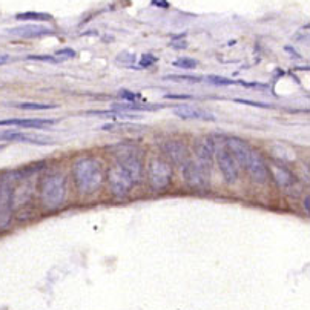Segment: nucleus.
I'll return each mask as SVG.
<instances>
[{
    "instance_id": "obj_1",
    "label": "nucleus",
    "mask_w": 310,
    "mask_h": 310,
    "mask_svg": "<svg viewBox=\"0 0 310 310\" xmlns=\"http://www.w3.org/2000/svg\"><path fill=\"white\" fill-rule=\"evenodd\" d=\"M72 178L80 193H92L103 183L101 163L94 157H80L72 165Z\"/></svg>"
},
{
    "instance_id": "obj_2",
    "label": "nucleus",
    "mask_w": 310,
    "mask_h": 310,
    "mask_svg": "<svg viewBox=\"0 0 310 310\" xmlns=\"http://www.w3.org/2000/svg\"><path fill=\"white\" fill-rule=\"evenodd\" d=\"M40 203L46 211H57L66 201V178L62 174H49L40 181Z\"/></svg>"
},
{
    "instance_id": "obj_3",
    "label": "nucleus",
    "mask_w": 310,
    "mask_h": 310,
    "mask_svg": "<svg viewBox=\"0 0 310 310\" xmlns=\"http://www.w3.org/2000/svg\"><path fill=\"white\" fill-rule=\"evenodd\" d=\"M115 150V165H119L129 178L135 183H138L143 177V159L141 150L137 146L132 144H117L114 147Z\"/></svg>"
},
{
    "instance_id": "obj_4",
    "label": "nucleus",
    "mask_w": 310,
    "mask_h": 310,
    "mask_svg": "<svg viewBox=\"0 0 310 310\" xmlns=\"http://www.w3.org/2000/svg\"><path fill=\"white\" fill-rule=\"evenodd\" d=\"M13 189L14 174H5L0 178V230H5L13 218Z\"/></svg>"
},
{
    "instance_id": "obj_5",
    "label": "nucleus",
    "mask_w": 310,
    "mask_h": 310,
    "mask_svg": "<svg viewBox=\"0 0 310 310\" xmlns=\"http://www.w3.org/2000/svg\"><path fill=\"white\" fill-rule=\"evenodd\" d=\"M147 180L152 189L163 190L171 184L172 180V168L168 162L162 159H153L147 168Z\"/></svg>"
},
{
    "instance_id": "obj_6",
    "label": "nucleus",
    "mask_w": 310,
    "mask_h": 310,
    "mask_svg": "<svg viewBox=\"0 0 310 310\" xmlns=\"http://www.w3.org/2000/svg\"><path fill=\"white\" fill-rule=\"evenodd\" d=\"M217 157V163H218V168L224 177V180L232 184L235 183L237 178H238V174H240V166L237 163V160L234 159V155L229 152V149L226 147L224 141L220 143V146L215 144V155Z\"/></svg>"
},
{
    "instance_id": "obj_7",
    "label": "nucleus",
    "mask_w": 310,
    "mask_h": 310,
    "mask_svg": "<svg viewBox=\"0 0 310 310\" xmlns=\"http://www.w3.org/2000/svg\"><path fill=\"white\" fill-rule=\"evenodd\" d=\"M181 169H183L184 181L189 187L197 189V190H204L209 187V172L211 171L206 169L198 162L189 160Z\"/></svg>"
},
{
    "instance_id": "obj_8",
    "label": "nucleus",
    "mask_w": 310,
    "mask_h": 310,
    "mask_svg": "<svg viewBox=\"0 0 310 310\" xmlns=\"http://www.w3.org/2000/svg\"><path fill=\"white\" fill-rule=\"evenodd\" d=\"M108 183H109V189L112 192V195L117 197V198L126 197L134 186V181L129 178V175L119 165H114L109 169Z\"/></svg>"
},
{
    "instance_id": "obj_9",
    "label": "nucleus",
    "mask_w": 310,
    "mask_h": 310,
    "mask_svg": "<svg viewBox=\"0 0 310 310\" xmlns=\"http://www.w3.org/2000/svg\"><path fill=\"white\" fill-rule=\"evenodd\" d=\"M243 168H246V171L249 172V175L252 177V180L258 184H266L269 180V169L267 165L264 162V159L261 157V153L258 150H255L253 147L249 150L247 157L243 163Z\"/></svg>"
},
{
    "instance_id": "obj_10",
    "label": "nucleus",
    "mask_w": 310,
    "mask_h": 310,
    "mask_svg": "<svg viewBox=\"0 0 310 310\" xmlns=\"http://www.w3.org/2000/svg\"><path fill=\"white\" fill-rule=\"evenodd\" d=\"M160 149L162 152L166 155V157L177 166H184L190 157H189V150L186 147L184 143L181 141H177V140H171V141H165L160 144Z\"/></svg>"
},
{
    "instance_id": "obj_11",
    "label": "nucleus",
    "mask_w": 310,
    "mask_h": 310,
    "mask_svg": "<svg viewBox=\"0 0 310 310\" xmlns=\"http://www.w3.org/2000/svg\"><path fill=\"white\" fill-rule=\"evenodd\" d=\"M0 141H23V143H31V144H38V146H46V144H54L51 138L38 135V134H25L22 131H2L0 132Z\"/></svg>"
},
{
    "instance_id": "obj_12",
    "label": "nucleus",
    "mask_w": 310,
    "mask_h": 310,
    "mask_svg": "<svg viewBox=\"0 0 310 310\" xmlns=\"http://www.w3.org/2000/svg\"><path fill=\"white\" fill-rule=\"evenodd\" d=\"M195 153H197V162L203 165L206 169L211 171L212 159L215 155V141L212 137H203L195 143Z\"/></svg>"
},
{
    "instance_id": "obj_13",
    "label": "nucleus",
    "mask_w": 310,
    "mask_h": 310,
    "mask_svg": "<svg viewBox=\"0 0 310 310\" xmlns=\"http://www.w3.org/2000/svg\"><path fill=\"white\" fill-rule=\"evenodd\" d=\"M8 32L14 37H20V38H38V37H45V35H51L54 34V29L43 26V25H20L16 28L8 29Z\"/></svg>"
},
{
    "instance_id": "obj_14",
    "label": "nucleus",
    "mask_w": 310,
    "mask_h": 310,
    "mask_svg": "<svg viewBox=\"0 0 310 310\" xmlns=\"http://www.w3.org/2000/svg\"><path fill=\"white\" fill-rule=\"evenodd\" d=\"M178 119L183 120H215V115L206 109H200L195 106H189V105H183V106H177L172 111Z\"/></svg>"
},
{
    "instance_id": "obj_15",
    "label": "nucleus",
    "mask_w": 310,
    "mask_h": 310,
    "mask_svg": "<svg viewBox=\"0 0 310 310\" xmlns=\"http://www.w3.org/2000/svg\"><path fill=\"white\" fill-rule=\"evenodd\" d=\"M56 120L51 119H7L0 120V126H17V128H28V129H42L54 125Z\"/></svg>"
},
{
    "instance_id": "obj_16",
    "label": "nucleus",
    "mask_w": 310,
    "mask_h": 310,
    "mask_svg": "<svg viewBox=\"0 0 310 310\" xmlns=\"http://www.w3.org/2000/svg\"><path fill=\"white\" fill-rule=\"evenodd\" d=\"M270 172H272V177L274 180L277 181V184L283 189H287L290 187L293 183H295V177L292 175V172L284 168L283 165H277L274 163L272 166H270Z\"/></svg>"
},
{
    "instance_id": "obj_17",
    "label": "nucleus",
    "mask_w": 310,
    "mask_h": 310,
    "mask_svg": "<svg viewBox=\"0 0 310 310\" xmlns=\"http://www.w3.org/2000/svg\"><path fill=\"white\" fill-rule=\"evenodd\" d=\"M112 108L115 111L120 112H129V111H157L162 106L159 105H138V103H122V105H112Z\"/></svg>"
},
{
    "instance_id": "obj_18",
    "label": "nucleus",
    "mask_w": 310,
    "mask_h": 310,
    "mask_svg": "<svg viewBox=\"0 0 310 310\" xmlns=\"http://www.w3.org/2000/svg\"><path fill=\"white\" fill-rule=\"evenodd\" d=\"M101 129L111 132H135L138 129H143V126L134 123H106L101 126Z\"/></svg>"
},
{
    "instance_id": "obj_19",
    "label": "nucleus",
    "mask_w": 310,
    "mask_h": 310,
    "mask_svg": "<svg viewBox=\"0 0 310 310\" xmlns=\"http://www.w3.org/2000/svg\"><path fill=\"white\" fill-rule=\"evenodd\" d=\"M165 80H172V82H189V83H201L203 77L195 75V74H169L163 77Z\"/></svg>"
},
{
    "instance_id": "obj_20",
    "label": "nucleus",
    "mask_w": 310,
    "mask_h": 310,
    "mask_svg": "<svg viewBox=\"0 0 310 310\" xmlns=\"http://www.w3.org/2000/svg\"><path fill=\"white\" fill-rule=\"evenodd\" d=\"M17 20H51L53 16L46 14V13H34V11H29V13H20L16 16Z\"/></svg>"
},
{
    "instance_id": "obj_21",
    "label": "nucleus",
    "mask_w": 310,
    "mask_h": 310,
    "mask_svg": "<svg viewBox=\"0 0 310 310\" xmlns=\"http://www.w3.org/2000/svg\"><path fill=\"white\" fill-rule=\"evenodd\" d=\"M16 108L26 109V111H48V109H56L57 105H48V103H19Z\"/></svg>"
},
{
    "instance_id": "obj_22",
    "label": "nucleus",
    "mask_w": 310,
    "mask_h": 310,
    "mask_svg": "<svg viewBox=\"0 0 310 310\" xmlns=\"http://www.w3.org/2000/svg\"><path fill=\"white\" fill-rule=\"evenodd\" d=\"M208 82L211 85H215V86H234V85H237L235 80L226 79V77H218V75H208Z\"/></svg>"
},
{
    "instance_id": "obj_23",
    "label": "nucleus",
    "mask_w": 310,
    "mask_h": 310,
    "mask_svg": "<svg viewBox=\"0 0 310 310\" xmlns=\"http://www.w3.org/2000/svg\"><path fill=\"white\" fill-rule=\"evenodd\" d=\"M172 65L177 68H181V69H192V68H197L198 62L193 60V59H189V57H181V59L172 62Z\"/></svg>"
},
{
    "instance_id": "obj_24",
    "label": "nucleus",
    "mask_w": 310,
    "mask_h": 310,
    "mask_svg": "<svg viewBox=\"0 0 310 310\" xmlns=\"http://www.w3.org/2000/svg\"><path fill=\"white\" fill-rule=\"evenodd\" d=\"M157 62V57H153L152 54H144L140 60V68H149Z\"/></svg>"
},
{
    "instance_id": "obj_25",
    "label": "nucleus",
    "mask_w": 310,
    "mask_h": 310,
    "mask_svg": "<svg viewBox=\"0 0 310 310\" xmlns=\"http://www.w3.org/2000/svg\"><path fill=\"white\" fill-rule=\"evenodd\" d=\"M28 60H35V62H49V63H57L59 59L54 56H28Z\"/></svg>"
},
{
    "instance_id": "obj_26",
    "label": "nucleus",
    "mask_w": 310,
    "mask_h": 310,
    "mask_svg": "<svg viewBox=\"0 0 310 310\" xmlns=\"http://www.w3.org/2000/svg\"><path fill=\"white\" fill-rule=\"evenodd\" d=\"M237 103H241V105H250V106H255V108H272L270 105H266V103H260V101H252V100H244V98H235Z\"/></svg>"
},
{
    "instance_id": "obj_27",
    "label": "nucleus",
    "mask_w": 310,
    "mask_h": 310,
    "mask_svg": "<svg viewBox=\"0 0 310 310\" xmlns=\"http://www.w3.org/2000/svg\"><path fill=\"white\" fill-rule=\"evenodd\" d=\"M120 95H122L123 98H126L128 101H135L137 98H140L138 94H135V92H129V91H122Z\"/></svg>"
},
{
    "instance_id": "obj_28",
    "label": "nucleus",
    "mask_w": 310,
    "mask_h": 310,
    "mask_svg": "<svg viewBox=\"0 0 310 310\" xmlns=\"http://www.w3.org/2000/svg\"><path fill=\"white\" fill-rule=\"evenodd\" d=\"M56 56H59V57H65V59H71V57H74L75 56V53L72 51V49H60V51H57V54Z\"/></svg>"
},
{
    "instance_id": "obj_29",
    "label": "nucleus",
    "mask_w": 310,
    "mask_h": 310,
    "mask_svg": "<svg viewBox=\"0 0 310 310\" xmlns=\"http://www.w3.org/2000/svg\"><path fill=\"white\" fill-rule=\"evenodd\" d=\"M152 5L153 7H159V8H169V2L168 0H152Z\"/></svg>"
},
{
    "instance_id": "obj_30",
    "label": "nucleus",
    "mask_w": 310,
    "mask_h": 310,
    "mask_svg": "<svg viewBox=\"0 0 310 310\" xmlns=\"http://www.w3.org/2000/svg\"><path fill=\"white\" fill-rule=\"evenodd\" d=\"M166 98H172V100H184V98H190L189 95H174V94H169V95H165Z\"/></svg>"
},
{
    "instance_id": "obj_31",
    "label": "nucleus",
    "mask_w": 310,
    "mask_h": 310,
    "mask_svg": "<svg viewBox=\"0 0 310 310\" xmlns=\"http://www.w3.org/2000/svg\"><path fill=\"white\" fill-rule=\"evenodd\" d=\"M10 59H11V57H10L8 54H0V66L5 65V63H8Z\"/></svg>"
},
{
    "instance_id": "obj_32",
    "label": "nucleus",
    "mask_w": 310,
    "mask_h": 310,
    "mask_svg": "<svg viewBox=\"0 0 310 310\" xmlns=\"http://www.w3.org/2000/svg\"><path fill=\"white\" fill-rule=\"evenodd\" d=\"M308 203H310V197H308V195H305V200H304V209H305V212H307V214L310 212V206H308Z\"/></svg>"
},
{
    "instance_id": "obj_33",
    "label": "nucleus",
    "mask_w": 310,
    "mask_h": 310,
    "mask_svg": "<svg viewBox=\"0 0 310 310\" xmlns=\"http://www.w3.org/2000/svg\"><path fill=\"white\" fill-rule=\"evenodd\" d=\"M172 46H174V48H178V49H181V48H186L187 45H186V42H183V43H174Z\"/></svg>"
}]
</instances>
